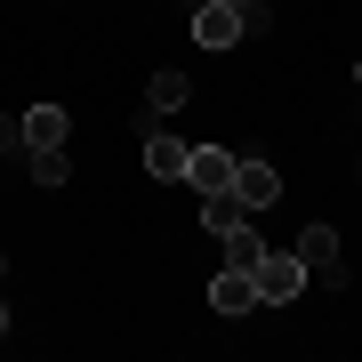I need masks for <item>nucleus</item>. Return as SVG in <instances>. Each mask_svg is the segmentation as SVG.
Listing matches in <instances>:
<instances>
[{"mask_svg": "<svg viewBox=\"0 0 362 362\" xmlns=\"http://www.w3.org/2000/svg\"><path fill=\"white\" fill-rule=\"evenodd\" d=\"M226 8H242V25H250V33L266 25V0H226Z\"/></svg>", "mask_w": 362, "mask_h": 362, "instance_id": "4468645a", "label": "nucleus"}, {"mask_svg": "<svg viewBox=\"0 0 362 362\" xmlns=\"http://www.w3.org/2000/svg\"><path fill=\"white\" fill-rule=\"evenodd\" d=\"M250 306H258V282H250L242 266H218V282H209V314L233 322V314H250Z\"/></svg>", "mask_w": 362, "mask_h": 362, "instance_id": "0eeeda50", "label": "nucleus"}, {"mask_svg": "<svg viewBox=\"0 0 362 362\" xmlns=\"http://www.w3.org/2000/svg\"><path fill=\"white\" fill-rule=\"evenodd\" d=\"M25 145H65V105H33L25 113Z\"/></svg>", "mask_w": 362, "mask_h": 362, "instance_id": "9b49d317", "label": "nucleus"}, {"mask_svg": "<svg viewBox=\"0 0 362 362\" xmlns=\"http://www.w3.org/2000/svg\"><path fill=\"white\" fill-rule=\"evenodd\" d=\"M233 161H242V153H226V145H194L185 185H194V194H233Z\"/></svg>", "mask_w": 362, "mask_h": 362, "instance_id": "20e7f679", "label": "nucleus"}, {"mask_svg": "<svg viewBox=\"0 0 362 362\" xmlns=\"http://www.w3.org/2000/svg\"><path fill=\"white\" fill-rule=\"evenodd\" d=\"M233 194H242L250 209H274V202H282V169H266L258 153H242V161H233Z\"/></svg>", "mask_w": 362, "mask_h": 362, "instance_id": "39448f33", "label": "nucleus"}, {"mask_svg": "<svg viewBox=\"0 0 362 362\" xmlns=\"http://www.w3.org/2000/svg\"><path fill=\"white\" fill-rule=\"evenodd\" d=\"M354 89H362V57H354Z\"/></svg>", "mask_w": 362, "mask_h": 362, "instance_id": "dca6fc26", "label": "nucleus"}, {"mask_svg": "<svg viewBox=\"0 0 362 362\" xmlns=\"http://www.w3.org/2000/svg\"><path fill=\"white\" fill-rule=\"evenodd\" d=\"M185 161H194V145H185L177 129H145V177L177 185V177H185Z\"/></svg>", "mask_w": 362, "mask_h": 362, "instance_id": "7ed1b4c3", "label": "nucleus"}, {"mask_svg": "<svg viewBox=\"0 0 362 362\" xmlns=\"http://www.w3.org/2000/svg\"><path fill=\"white\" fill-rule=\"evenodd\" d=\"M250 282H258V306H290V298L306 290V266H298L290 250H266V258L250 266Z\"/></svg>", "mask_w": 362, "mask_h": 362, "instance_id": "f03ea898", "label": "nucleus"}, {"mask_svg": "<svg viewBox=\"0 0 362 362\" xmlns=\"http://www.w3.org/2000/svg\"><path fill=\"white\" fill-rule=\"evenodd\" d=\"M290 258L306 266V282H322V290H338V282H346V258H338V233H330V226H306Z\"/></svg>", "mask_w": 362, "mask_h": 362, "instance_id": "f257e3e1", "label": "nucleus"}, {"mask_svg": "<svg viewBox=\"0 0 362 362\" xmlns=\"http://www.w3.org/2000/svg\"><path fill=\"white\" fill-rule=\"evenodd\" d=\"M25 169H33V185H65V177H73L65 145H33V153H25Z\"/></svg>", "mask_w": 362, "mask_h": 362, "instance_id": "f8f14e48", "label": "nucleus"}, {"mask_svg": "<svg viewBox=\"0 0 362 362\" xmlns=\"http://www.w3.org/2000/svg\"><path fill=\"white\" fill-rule=\"evenodd\" d=\"M0 338H8V306H0Z\"/></svg>", "mask_w": 362, "mask_h": 362, "instance_id": "2eb2a0df", "label": "nucleus"}, {"mask_svg": "<svg viewBox=\"0 0 362 362\" xmlns=\"http://www.w3.org/2000/svg\"><path fill=\"white\" fill-rule=\"evenodd\" d=\"M242 33H250L242 8H226V0H202V8H194V40H202V49H233Z\"/></svg>", "mask_w": 362, "mask_h": 362, "instance_id": "423d86ee", "label": "nucleus"}, {"mask_svg": "<svg viewBox=\"0 0 362 362\" xmlns=\"http://www.w3.org/2000/svg\"><path fill=\"white\" fill-rule=\"evenodd\" d=\"M0 274H8V258H0Z\"/></svg>", "mask_w": 362, "mask_h": 362, "instance_id": "f3484780", "label": "nucleus"}, {"mask_svg": "<svg viewBox=\"0 0 362 362\" xmlns=\"http://www.w3.org/2000/svg\"><path fill=\"white\" fill-rule=\"evenodd\" d=\"M218 250H226V266H242V274H250V266L266 258V242H258V226H250V218L233 226V233H218Z\"/></svg>", "mask_w": 362, "mask_h": 362, "instance_id": "1a4fd4ad", "label": "nucleus"}, {"mask_svg": "<svg viewBox=\"0 0 362 362\" xmlns=\"http://www.w3.org/2000/svg\"><path fill=\"white\" fill-rule=\"evenodd\" d=\"M0 153H33L25 145V113H0Z\"/></svg>", "mask_w": 362, "mask_h": 362, "instance_id": "ddd939ff", "label": "nucleus"}, {"mask_svg": "<svg viewBox=\"0 0 362 362\" xmlns=\"http://www.w3.org/2000/svg\"><path fill=\"white\" fill-rule=\"evenodd\" d=\"M242 218H258V209H250L242 194H202V226H209V233H233Z\"/></svg>", "mask_w": 362, "mask_h": 362, "instance_id": "6e6552de", "label": "nucleus"}, {"mask_svg": "<svg viewBox=\"0 0 362 362\" xmlns=\"http://www.w3.org/2000/svg\"><path fill=\"white\" fill-rule=\"evenodd\" d=\"M185 97H194V81H185V73H153V81H145V105H153V113H177Z\"/></svg>", "mask_w": 362, "mask_h": 362, "instance_id": "9d476101", "label": "nucleus"}]
</instances>
